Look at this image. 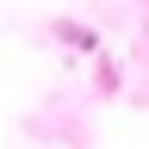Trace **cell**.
I'll use <instances>...</instances> for the list:
<instances>
[{
	"label": "cell",
	"instance_id": "1",
	"mask_svg": "<svg viewBox=\"0 0 149 149\" xmlns=\"http://www.w3.org/2000/svg\"><path fill=\"white\" fill-rule=\"evenodd\" d=\"M56 31H62L68 44H81V50H93V44H100V37H93V31H81V25H56Z\"/></svg>",
	"mask_w": 149,
	"mask_h": 149
}]
</instances>
